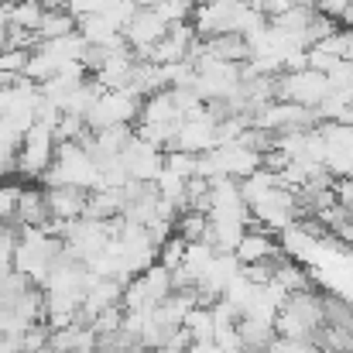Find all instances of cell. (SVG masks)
I'll return each instance as SVG.
<instances>
[{
  "label": "cell",
  "instance_id": "1",
  "mask_svg": "<svg viewBox=\"0 0 353 353\" xmlns=\"http://www.w3.org/2000/svg\"><path fill=\"white\" fill-rule=\"evenodd\" d=\"M55 144H59V141H55V130H52L48 123L34 120V123L24 130L21 148H17V175L28 179V182H38V179L48 172L52 158H55Z\"/></svg>",
  "mask_w": 353,
  "mask_h": 353
},
{
  "label": "cell",
  "instance_id": "2",
  "mask_svg": "<svg viewBox=\"0 0 353 353\" xmlns=\"http://www.w3.org/2000/svg\"><path fill=\"white\" fill-rule=\"evenodd\" d=\"M144 97L127 90H103L97 97V103L86 110V127L90 130H103V127H120V123H134L141 114Z\"/></svg>",
  "mask_w": 353,
  "mask_h": 353
},
{
  "label": "cell",
  "instance_id": "3",
  "mask_svg": "<svg viewBox=\"0 0 353 353\" xmlns=\"http://www.w3.org/2000/svg\"><path fill=\"white\" fill-rule=\"evenodd\" d=\"M274 97L302 103V107H319L330 97V79H326V72H316V69L278 72L274 76Z\"/></svg>",
  "mask_w": 353,
  "mask_h": 353
},
{
  "label": "cell",
  "instance_id": "4",
  "mask_svg": "<svg viewBox=\"0 0 353 353\" xmlns=\"http://www.w3.org/2000/svg\"><path fill=\"white\" fill-rule=\"evenodd\" d=\"M120 161H123V168H127V179L158 182V175H161V168H165V151L154 148V144H148V141H141V137L130 130V137H127V144H123V151H120Z\"/></svg>",
  "mask_w": 353,
  "mask_h": 353
},
{
  "label": "cell",
  "instance_id": "5",
  "mask_svg": "<svg viewBox=\"0 0 353 353\" xmlns=\"http://www.w3.org/2000/svg\"><path fill=\"white\" fill-rule=\"evenodd\" d=\"M165 31H168V24L154 14V7H137V10L130 14V21L120 28L123 41L130 45V52H134L137 59H148V48H151Z\"/></svg>",
  "mask_w": 353,
  "mask_h": 353
},
{
  "label": "cell",
  "instance_id": "6",
  "mask_svg": "<svg viewBox=\"0 0 353 353\" xmlns=\"http://www.w3.org/2000/svg\"><path fill=\"white\" fill-rule=\"evenodd\" d=\"M285 250H281V243H278V236L274 230H247L243 227V234L236 240L234 247V257L236 264H254V261H268V257H281Z\"/></svg>",
  "mask_w": 353,
  "mask_h": 353
},
{
  "label": "cell",
  "instance_id": "7",
  "mask_svg": "<svg viewBox=\"0 0 353 353\" xmlns=\"http://www.w3.org/2000/svg\"><path fill=\"white\" fill-rule=\"evenodd\" d=\"M86 196H90V192L79 189V185H52V189H45L48 213H52L55 220H62V223L83 216V210H86Z\"/></svg>",
  "mask_w": 353,
  "mask_h": 353
},
{
  "label": "cell",
  "instance_id": "8",
  "mask_svg": "<svg viewBox=\"0 0 353 353\" xmlns=\"http://www.w3.org/2000/svg\"><path fill=\"white\" fill-rule=\"evenodd\" d=\"M203 48L199 55H213L220 62H234V65H243L250 59V48H247V38L236 34V31H220V34H210V38H199Z\"/></svg>",
  "mask_w": 353,
  "mask_h": 353
},
{
  "label": "cell",
  "instance_id": "9",
  "mask_svg": "<svg viewBox=\"0 0 353 353\" xmlns=\"http://www.w3.org/2000/svg\"><path fill=\"white\" fill-rule=\"evenodd\" d=\"M48 216L52 213H48V203H45V185H21L14 223L17 227H45Z\"/></svg>",
  "mask_w": 353,
  "mask_h": 353
},
{
  "label": "cell",
  "instance_id": "10",
  "mask_svg": "<svg viewBox=\"0 0 353 353\" xmlns=\"http://www.w3.org/2000/svg\"><path fill=\"white\" fill-rule=\"evenodd\" d=\"M271 281H278L288 295H292V292H309V288H312V271H309L302 261H295V257L285 254V257H278Z\"/></svg>",
  "mask_w": 353,
  "mask_h": 353
},
{
  "label": "cell",
  "instance_id": "11",
  "mask_svg": "<svg viewBox=\"0 0 353 353\" xmlns=\"http://www.w3.org/2000/svg\"><path fill=\"white\" fill-rule=\"evenodd\" d=\"M76 31V17L65 10V7H52L41 14V24L34 28L38 41H52V38H62V34H72Z\"/></svg>",
  "mask_w": 353,
  "mask_h": 353
},
{
  "label": "cell",
  "instance_id": "12",
  "mask_svg": "<svg viewBox=\"0 0 353 353\" xmlns=\"http://www.w3.org/2000/svg\"><path fill=\"white\" fill-rule=\"evenodd\" d=\"M206 227H210V216H206L203 210H182V213L175 216V223H172V230L182 236L185 243L203 240V236H206Z\"/></svg>",
  "mask_w": 353,
  "mask_h": 353
},
{
  "label": "cell",
  "instance_id": "13",
  "mask_svg": "<svg viewBox=\"0 0 353 353\" xmlns=\"http://www.w3.org/2000/svg\"><path fill=\"white\" fill-rule=\"evenodd\" d=\"M41 14H45V7L38 0H14V7H10V28L34 31L41 24Z\"/></svg>",
  "mask_w": 353,
  "mask_h": 353
},
{
  "label": "cell",
  "instance_id": "14",
  "mask_svg": "<svg viewBox=\"0 0 353 353\" xmlns=\"http://www.w3.org/2000/svg\"><path fill=\"white\" fill-rule=\"evenodd\" d=\"M182 326L192 333V343H206V340H213V312L203 309V305H192V309L185 312Z\"/></svg>",
  "mask_w": 353,
  "mask_h": 353
},
{
  "label": "cell",
  "instance_id": "15",
  "mask_svg": "<svg viewBox=\"0 0 353 353\" xmlns=\"http://www.w3.org/2000/svg\"><path fill=\"white\" fill-rule=\"evenodd\" d=\"M323 319L330 326H340V330H350L353 333V305L336 299V295H323Z\"/></svg>",
  "mask_w": 353,
  "mask_h": 353
},
{
  "label": "cell",
  "instance_id": "16",
  "mask_svg": "<svg viewBox=\"0 0 353 353\" xmlns=\"http://www.w3.org/2000/svg\"><path fill=\"white\" fill-rule=\"evenodd\" d=\"M182 257H185V240L175 234V230H172V234H168L165 240H161V243H158V257H154V261H158L161 268L175 271V268L182 264Z\"/></svg>",
  "mask_w": 353,
  "mask_h": 353
},
{
  "label": "cell",
  "instance_id": "17",
  "mask_svg": "<svg viewBox=\"0 0 353 353\" xmlns=\"http://www.w3.org/2000/svg\"><path fill=\"white\" fill-rule=\"evenodd\" d=\"M151 7H154V14L165 24H179V21H189L192 17V0H154Z\"/></svg>",
  "mask_w": 353,
  "mask_h": 353
},
{
  "label": "cell",
  "instance_id": "18",
  "mask_svg": "<svg viewBox=\"0 0 353 353\" xmlns=\"http://www.w3.org/2000/svg\"><path fill=\"white\" fill-rule=\"evenodd\" d=\"M28 55H31V48H17V45H3L0 48V69L3 72H24V65H28Z\"/></svg>",
  "mask_w": 353,
  "mask_h": 353
}]
</instances>
